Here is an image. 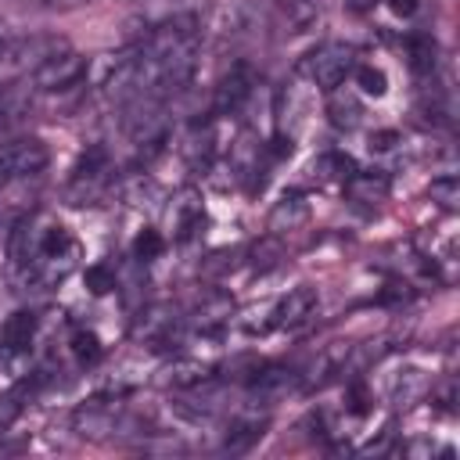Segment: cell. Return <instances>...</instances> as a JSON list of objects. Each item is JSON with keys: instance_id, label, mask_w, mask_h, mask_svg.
<instances>
[{"instance_id": "cell-1", "label": "cell", "mask_w": 460, "mask_h": 460, "mask_svg": "<svg viewBox=\"0 0 460 460\" xmlns=\"http://www.w3.org/2000/svg\"><path fill=\"white\" fill-rule=\"evenodd\" d=\"M50 162V151L40 137H22V140H11L0 147V183H14V180H25V176H36L43 172Z\"/></svg>"}, {"instance_id": "cell-2", "label": "cell", "mask_w": 460, "mask_h": 460, "mask_svg": "<svg viewBox=\"0 0 460 460\" xmlns=\"http://www.w3.org/2000/svg\"><path fill=\"white\" fill-rule=\"evenodd\" d=\"M352 72V50L345 43H323L305 58V75L320 90H334Z\"/></svg>"}, {"instance_id": "cell-3", "label": "cell", "mask_w": 460, "mask_h": 460, "mask_svg": "<svg viewBox=\"0 0 460 460\" xmlns=\"http://www.w3.org/2000/svg\"><path fill=\"white\" fill-rule=\"evenodd\" d=\"M83 75H86V58L75 54V50H61V54H54L50 61H43L32 72V86H40V90H68Z\"/></svg>"}, {"instance_id": "cell-4", "label": "cell", "mask_w": 460, "mask_h": 460, "mask_svg": "<svg viewBox=\"0 0 460 460\" xmlns=\"http://www.w3.org/2000/svg\"><path fill=\"white\" fill-rule=\"evenodd\" d=\"M61 50H68V43H65L61 36H25V40L11 43V47L4 50V58H7L11 68H18V72H36L43 61H50V58L61 54Z\"/></svg>"}, {"instance_id": "cell-5", "label": "cell", "mask_w": 460, "mask_h": 460, "mask_svg": "<svg viewBox=\"0 0 460 460\" xmlns=\"http://www.w3.org/2000/svg\"><path fill=\"white\" fill-rule=\"evenodd\" d=\"M252 90H255V72H252L248 61H237V65H230V72H223V79L216 83L212 104H216L219 115H230V111H237V108L252 97Z\"/></svg>"}, {"instance_id": "cell-6", "label": "cell", "mask_w": 460, "mask_h": 460, "mask_svg": "<svg viewBox=\"0 0 460 460\" xmlns=\"http://www.w3.org/2000/svg\"><path fill=\"white\" fill-rule=\"evenodd\" d=\"M298 385V374L288 370V367H266V370H255V377L248 381V395L259 399V402H280L288 392H295Z\"/></svg>"}, {"instance_id": "cell-7", "label": "cell", "mask_w": 460, "mask_h": 460, "mask_svg": "<svg viewBox=\"0 0 460 460\" xmlns=\"http://www.w3.org/2000/svg\"><path fill=\"white\" fill-rule=\"evenodd\" d=\"M72 424H75V431L83 435V438H104V435H111L119 424H122V417H119V410L111 406V402H86V406H79L75 410V417H72Z\"/></svg>"}, {"instance_id": "cell-8", "label": "cell", "mask_w": 460, "mask_h": 460, "mask_svg": "<svg viewBox=\"0 0 460 460\" xmlns=\"http://www.w3.org/2000/svg\"><path fill=\"white\" fill-rule=\"evenodd\" d=\"M313 309H316V291H313V288H295V291H288V295L277 302V309H273V327H295V323H302L305 316H313Z\"/></svg>"}, {"instance_id": "cell-9", "label": "cell", "mask_w": 460, "mask_h": 460, "mask_svg": "<svg viewBox=\"0 0 460 460\" xmlns=\"http://www.w3.org/2000/svg\"><path fill=\"white\" fill-rule=\"evenodd\" d=\"M266 431V417H255V413H241L230 420L226 428V438H223V449L226 453H248Z\"/></svg>"}, {"instance_id": "cell-10", "label": "cell", "mask_w": 460, "mask_h": 460, "mask_svg": "<svg viewBox=\"0 0 460 460\" xmlns=\"http://www.w3.org/2000/svg\"><path fill=\"white\" fill-rule=\"evenodd\" d=\"M32 334H36V313H29V309L11 313L0 327V341L7 352H25L32 345Z\"/></svg>"}, {"instance_id": "cell-11", "label": "cell", "mask_w": 460, "mask_h": 460, "mask_svg": "<svg viewBox=\"0 0 460 460\" xmlns=\"http://www.w3.org/2000/svg\"><path fill=\"white\" fill-rule=\"evenodd\" d=\"M305 219H309L305 198H302V194H284V198L273 205V212H270V230H273V234H284V230L302 226Z\"/></svg>"}, {"instance_id": "cell-12", "label": "cell", "mask_w": 460, "mask_h": 460, "mask_svg": "<svg viewBox=\"0 0 460 460\" xmlns=\"http://www.w3.org/2000/svg\"><path fill=\"white\" fill-rule=\"evenodd\" d=\"M29 111V86L25 83H4L0 86V129L14 126Z\"/></svg>"}, {"instance_id": "cell-13", "label": "cell", "mask_w": 460, "mask_h": 460, "mask_svg": "<svg viewBox=\"0 0 460 460\" xmlns=\"http://www.w3.org/2000/svg\"><path fill=\"white\" fill-rule=\"evenodd\" d=\"M208 377H212V367L201 359H180L169 367V385L176 388H201Z\"/></svg>"}, {"instance_id": "cell-14", "label": "cell", "mask_w": 460, "mask_h": 460, "mask_svg": "<svg viewBox=\"0 0 460 460\" xmlns=\"http://www.w3.org/2000/svg\"><path fill=\"white\" fill-rule=\"evenodd\" d=\"M435 54H438V47H435V40L428 32L410 36V65H413V72H431L435 68Z\"/></svg>"}, {"instance_id": "cell-15", "label": "cell", "mask_w": 460, "mask_h": 460, "mask_svg": "<svg viewBox=\"0 0 460 460\" xmlns=\"http://www.w3.org/2000/svg\"><path fill=\"white\" fill-rule=\"evenodd\" d=\"M72 352H75L79 363H93V359L101 356V338H97L93 331H83V327H79V331L72 334Z\"/></svg>"}, {"instance_id": "cell-16", "label": "cell", "mask_w": 460, "mask_h": 460, "mask_svg": "<svg viewBox=\"0 0 460 460\" xmlns=\"http://www.w3.org/2000/svg\"><path fill=\"white\" fill-rule=\"evenodd\" d=\"M356 83H359V90H363V93H370V97H381V93L388 90L385 72H381V68H374V65H359V68H356Z\"/></svg>"}, {"instance_id": "cell-17", "label": "cell", "mask_w": 460, "mask_h": 460, "mask_svg": "<svg viewBox=\"0 0 460 460\" xmlns=\"http://www.w3.org/2000/svg\"><path fill=\"white\" fill-rule=\"evenodd\" d=\"M162 248H165V241H162V234H158V230H140V234H137V241H133V252H137V259H144V262L158 259V255H162Z\"/></svg>"}, {"instance_id": "cell-18", "label": "cell", "mask_w": 460, "mask_h": 460, "mask_svg": "<svg viewBox=\"0 0 460 460\" xmlns=\"http://www.w3.org/2000/svg\"><path fill=\"white\" fill-rule=\"evenodd\" d=\"M83 280H86V288H90V295H108V291L115 288V273H111L108 266H86V273H83Z\"/></svg>"}, {"instance_id": "cell-19", "label": "cell", "mask_w": 460, "mask_h": 460, "mask_svg": "<svg viewBox=\"0 0 460 460\" xmlns=\"http://www.w3.org/2000/svg\"><path fill=\"white\" fill-rule=\"evenodd\" d=\"M431 198H438L446 208H456V201H460V183H456L453 176L435 180V183H431Z\"/></svg>"}, {"instance_id": "cell-20", "label": "cell", "mask_w": 460, "mask_h": 460, "mask_svg": "<svg viewBox=\"0 0 460 460\" xmlns=\"http://www.w3.org/2000/svg\"><path fill=\"white\" fill-rule=\"evenodd\" d=\"M349 410H352V413H367V410H370V395H367L363 385H352V388H349Z\"/></svg>"}, {"instance_id": "cell-21", "label": "cell", "mask_w": 460, "mask_h": 460, "mask_svg": "<svg viewBox=\"0 0 460 460\" xmlns=\"http://www.w3.org/2000/svg\"><path fill=\"white\" fill-rule=\"evenodd\" d=\"M18 410H22V406H18V399H14V395H4V399H0V431H7V428H11V420L18 417Z\"/></svg>"}, {"instance_id": "cell-22", "label": "cell", "mask_w": 460, "mask_h": 460, "mask_svg": "<svg viewBox=\"0 0 460 460\" xmlns=\"http://www.w3.org/2000/svg\"><path fill=\"white\" fill-rule=\"evenodd\" d=\"M395 140H399V133H395V129H381V133H370V147H374V151H388Z\"/></svg>"}, {"instance_id": "cell-23", "label": "cell", "mask_w": 460, "mask_h": 460, "mask_svg": "<svg viewBox=\"0 0 460 460\" xmlns=\"http://www.w3.org/2000/svg\"><path fill=\"white\" fill-rule=\"evenodd\" d=\"M388 7H392L395 14H402V18H410V14L417 11V0H388Z\"/></svg>"}, {"instance_id": "cell-24", "label": "cell", "mask_w": 460, "mask_h": 460, "mask_svg": "<svg viewBox=\"0 0 460 460\" xmlns=\"http://www.w3.org/2000/svg\"><path fill=\"white\" fill-rule=\"evenodd\" d=\"M4 50H7V22L0 18V58H4Z\"/></svg>"}, {"instance_id": "cell-25", "label": "cell", "mask_w": 460, "mask_h": 460, "mask_svg": "<svg viewBox=\"0 0 460 460\" xmlns=\"http://www.w3.org/2000/svg\"><path fill=\"white\" fill-rule=\"evenodd\" d=\"M43 4H83V0H43Z\"/></svg>"}]
</instances>
